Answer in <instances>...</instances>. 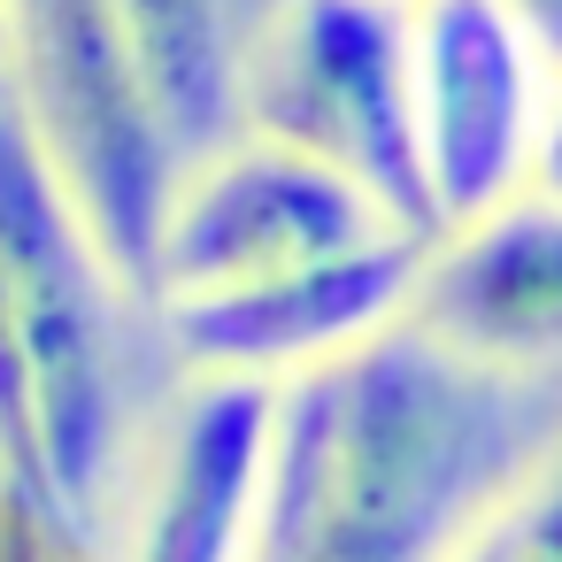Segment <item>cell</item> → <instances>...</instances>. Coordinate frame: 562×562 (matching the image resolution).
<instances>
[{"mask_svg": "<svg viewBox=\"0 0 562 562\" xmlns=\"http://www.w3.org/2000/svg\"><path fill=\"white\" fill-rule=\"evenodd\" d=\"M454 562H562V439H554V454L462 539Z\"/></svg>", "mask_w": 562, "mask_h": 562, "instance_id": "10", "label": "cell"}, {"mask_svg": "<svg viewBox=\"0 0 562 562\" xmlns=\"http://www.w3.org/2000/svg\"><path fill=\"white\" fill-rule=\"evenodd\" d=\"M424 270H431V239L393 232L378 247H355V255L293 270V278L178 301V308H162V324H170V347L186 362L285 385V378L324 370V362L370 347L378 331L408 324L416 293H424Z\"/></svg>", "mask_w": 562, "mask_h": 562, "instance_id": "7", "label": "cell"}, {"mask_svg": "<svg viewBox=\"0 0 562 562\" xmlns=\"http://www.w3.org/2000/svg\"><path fill=\"white\" fill-rule=\"evenodd\" d=\"M270 447H278V385L201 370V385L170 408L155 439L132 562H255L270 508Z\"/></svg>", "mask_w": 562, "mask_h": 562, "instance_id": "8", "label": "cell"}, {"mask_svg": "<svg viewBox=\"0 0 562 562\" xmlns=\"http://www.w3.org/2000/svg\"><path fill=\"white\" fill-rule=\"evenodd\" d=\"M547 454L539 378L470 362L408 316L278 385L255 562H454Z\"/></svg>", "mask_w": 562, "mask_h": 562, "instance_id": "1", "label": "cell"}, {"mask_svg": "<svg viewBox=\"0 0 562 562\" xmlns=\"http://www.w3.org/2000/svg\"><path fill=\"white\" fill-rule=\"evenodd\" d=\"M247 132L339 170L401 232L447 239L416 147V16L401 0H270L247 70Z\"/></svg>", "mask_w": 562, "mask_h": 562, "instance_id": "4", "label": "cell"}, {"mask_svg": "<svg viewBox=\"0 0 562 562\" xmlns=\"http://www.w3.org/2000/svg\"><path fill=\"white\" fill-rule=\"evenodd\" d=\"M539 193L562 201V93H554V109H547V139H539Z\"/></svg>", "mask_w": 562, "mask_h": 562, "instance_id": "12", "label": "cell"}, {"mask_svg": "<svg viewBox=\"0 0 562 562\" xmlns=\"http://www.w3.org/2000/svg\"><path fill=\"white\" fill-rule=\"evenodd\" d=\"M547 63L501 0H424L416 9V147L439 201V232H462L539 178Z\"/></svg>", "mask_w": 562, "mask_h": 562, "instance_id": "6", "label": "cell"}, {"mask_svg": "<svg viewBox=\"0 0 562 562\" xmlns=\"http://www.w3.org/2000/svg\"><path fill=\"white\" fill-rule=\"evenodd\" d=\"M0 86H9V32H0Z\"/></svg>", "mask_w": 562, "mask_h": 562, "instance_id": "13", "label": "cell"}, {"mask_svg": "<svg viewBox=\"0 0 562 562\" xmlns=\"http://www.w3.org/2000/svg\"><path fill=\"white\" fill-rule=\"evenodd\" d=\"M0 32H9V101L24 109L124 293L155 308L186 162L155 109L132 0H0Z\"/></svg>", "mask_w": 562, "mask_h": 562, "instance_id": "3", "label": "cell"}, {"mask_svg": "<svg viewBox=\"0 0 562 562\" xmlns=\"http://www.w3.org/2000/svg\"><path fill=\"white\" fill-rule=\"evenodd\" d=\"M401 224L355 193L339 170L308 162L301 147H278L247 132L216 162H201L170 209L162 232V270H155V316L178 301H209L232 285L293 278L316 262H339L355 247L393 239Z\"/></svg>", "mask_w": 562, "mask_h": 562, "instance_id": "5", "label": "cell"}, {"mask_svg": "<svg viewBox=\"0 0 562 562\" xmlns=\"http://www.w3.org/2000/svg\"><path fill=\"white\" fill-rule=\"evenodd\" d=\"M0 308H9L40 416V524L70 547H101L132 431V293L86 232L9 86H0Z\"/></svg>", "mask_w": 562, "mask_h": 562, "instance_id": "2", "label": "cell"}, {"mask_svg": "<svg viewBox=\"0 0 562 562\" xmlns=\"http://www.w3.org/2000/svg\"><path fill=\"white\" fill-rule=\"evenodd\" d=\"M501 9L524 24V40L539 47V63L562 70V0H501Z\"/></svg>", "mask_w": 562, "mask_h": 562, "instance_id": "11", "label": "cell"}, {"mask_svg": "<svg viewBox=\"0 0 562 562\" xmlns=\"http://www.w3.org/2000/svg\"><path fill=\"white\" fill-rule=\"evenodd\" d=\"M416 324L470 362L547 378L562 362V201H508L431 247Z\"/></svg>", "mask_w": 562, "mask_h": 562, "instance_id": "9", "label": "cell"}]
</instances>
